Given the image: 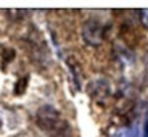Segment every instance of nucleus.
I'll use <instances>...</instances> for the list:
<instances>
[{
  "label": "nucleus",
  "instance_id": "obj_1",
  "mask_svg": "<svg viewBox=\"0 0 148 137\" xmlns=\"http://www.w3.org/2000/svg\"><path fill=\"white\" fill-rule=\"evenodd\" d=\"M37 123L45 131H58L60 127L64 126V121L61 119L60 113L55 108L48 107V105L42 107L40 110L37 111Z\"/></svg>",
  "mask_w": 148,
  "mask_h": 137
},
{
  "label": "nucleus",
  "instance_id": "obj_2",
  "mask_svg": "<svg viewBox=\"0 0 148 137\" xmlns=\"http://www.w3.org/2000/svg\"><path fill=\"white\" fill-rule=\"evenodd\" d=\"M82 36L89 44L92 45H98L103 41V26H101L98 21L92 19V21H87L82 28Z\"/></svg>",
  "mask_w": 148,
  "mask_h": 137
},
{
  "label": "nucleus",
  "instance_id": "obj_3",
  "mask_svg": "<svg viewBox=\"0 0 148 137\" xmlns=\"http://www.w3.org/2000/svg\"><path fill=\"white\" fill-rule=\"evenodd\" d=\"M143 137H148V113L145 118V127H143Z\"/></svg>",
  "mask_w": 148,
  "mask_h": 137
}]
</instances>
